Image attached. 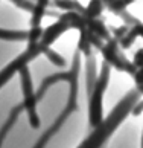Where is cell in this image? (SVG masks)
<instances>
[{
	"mask_svg": "<svg viewBox=\"0 0 143 148\" xmlns=\"http://www.w3.org/2000/svg\"><path fill=\"white\" fill-rule=\"evenodd\" d=\"M133 64L136 66V67H143V47L142 49H139L137 51V53L134 55V61H133Z\"/></svg>",
	"mask_w": 143,
	"mask_h": 148,
	"instance_id": "277c9868",
	"label": "cell"
},
{
	"mask_svg": "<svg viewBox=\"0 0 143 148\" xmlns=\"http://www.w3.org/2000/svg\"><path fill=\"white\" fill-rule=\"evenodd\" d=\"M20 108H23V106H18V107H15L12 112H11V114H9V118H8V121L3 124V127H2V130H0V148H2V144H3V140H5V138H6V133L9 131V127H12L14 125V121L18 118V114H20Z\"/></svg>",
	"mask_w": 143,
	"mask_h": 148,
	"instance_id": "3957f363",
	"label": "cell"
},
{
	"mask_svg": "<svg viewBox=\"0 0 143 148\" xmlns=\"http://www.w3.org/2000/svg\"><path fill=\"white\" fill-rule=\"evenodd\" d=\"M20 76H21V92H23V102L21 106L26 110L27 113V118H29V122H31V127L38 128L40 127V118L37 114V93L32 87V81H31V76L27 75V69L23 67L20 70Z\"/></svg>",
	"mask_w": 143,
	"mask_h": 148,
	"instance_id": "7a4b0ae2",
	"label": "cell"
},
{
	"mask_svg": "<svg viewBox=\"0 0 143 148\" xmlns=\"http://www.w3.org/2000/svg\"><path fill=\"white\" fill-rule=\"evenodd\" d=\"M110 81V67L104 64L101 75L96 78L95 86L90 90V101H89V121L93 128H97L104 122V95L108 87Z\"/></svg>",
	"mask_w": 143,
	"mask_h": 148,
	"instance_id": "6da1fadb",
	"label": "cell"
}]
</instances>
